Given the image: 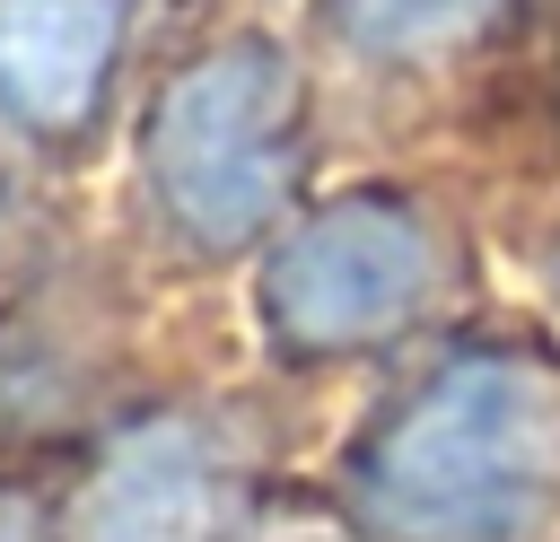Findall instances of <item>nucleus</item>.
I'll list each match as a JSON object with an SVG mask.
<instances>
[{"label":"nucleus","mask_w":560,"mask_h":542,"mask_svg":"<svg viewBox=\"0 0 560 542\" xmlns=\"http://www.w3.org/2000/svg\"><path fill=\"white\" fill-rule=\"evenodd\" d=\"M236 516V455L201 420L131 428L79 490L70 542H219Z\"/></svg>","instance_id":"obj_4"},{"label":"nucleus","mask_w":560,"mask_h":542,"mask_svg":"<svg viewBox=\"0 0 560 542\" xmlns=\"http://www.w3.org/2000/svg\"><path fill=\"white\" fill-rule=\"evenodd\" d=\"M341 35L376 44V52H429V44H455L464 26L490 17V0H324Z\"/></svg>","instance_id":"obj_6"},{"label":"nucleus","mask_w":560,"mask_h":542,"mask_svg":"<svg viewBox=\"0 0 560 542\" xmlns=\"http://www.w3.org/2000/svg\"><path fill=\"white\" fill-rule=\"evenodd\" d=\"M122 0H0V114L26 131H79L114 79Z\"/></svg>","instance_id":"obj_5"},{"label":"nucleus","mask_w":560,"mask_h":542,"mask_svg":"<svg viewBox=\"0 0 560 542\" xmlns=\"http://www.w3.org/2000/svg\"><path fill=\"white\" fill-rule=\"evenodd\" d=\"M0 542H44V525H35L18 498H0Z\"/></svg>","instance_id":"obj_7"},{"label":"nucleus","mask_w":560,"mask_h":542,"mask_svg":"<svg viewBox=\"0 0 560 542\" xmlns=\"http://www.w3.org/2000/svg\"><path fill=\"white\" fill-rule=\"evenodd\" d=\"M140 175L184 245L228 254L262 236L298 175V61L271 35H228L192 52L149 105Z\"/></svg>","instance_id":"obj_2"},{"label":"nucleus","mask_w":560,"mask_h":542,"mask_svg":"<svg viewBox=\"0 0 560 542\" xmlns=\"http://www.w3.org/2000/svg\"><path fill=\"white\" fill-rule=\"evenodd\" d=\"M350 481L394 542H534L560 507V376L516 350L446 358L368 428Z\"/></svg>","instance_id":"obj_1"},{"label":"nucleus","mask_w":560,"mask_h":542,"mask_svg":"<svg viewBox=\"0 0 560 542\" xmlns=\"http://www.w3.org/2000/svg\"><path fill=\"white\" fill-rule=\"evenodd\" d=\"M438 288V236L394 192H350L280 236L262 262V323L289 350H368L402 332Z\"/></svg>","instance_id":"obj_3"}]
</instances>
